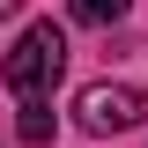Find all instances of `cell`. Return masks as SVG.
Returning <instances> with one entry per match:
<instances>
[{
    "instance_id": "obj_3",
    "label": "cell",
    "mask_w": 148,
    "mask_h": 148,
    "mask_svg": "<svg viewBox=\"0 0 148 148\" xmlns=\"http://www.w3.org/2000/svg\"><path fill=\"white\" fill-rule=\"evenodd\" d=\"M22 141H30V148L52 141V96H30V104H22Z\"/></svg>"
},
{
    "instance_id": "obj_5",
    "label": "cell",
    "mask_w": 148,
    "mask_h": 148,
    "mask_svg": "<svg viewBox=\"0 0 148 148\" xmlns=\"http://www.w3.org/2000/svg\"><path fill=\"white\" fill-rule=\"evenodd\" d=\"M15 8H22V0H0V15H15Z\"/></svg>"
},
{
    "instance_id": "obj_1",
    "label": "cell",
    "mask_w": 148,
    "mask_h": 148,
    "mask_svg": "<svg viewBox=\"0 0 148 148\" xmlns=\"http://www.w3.org/2000/svg\"><path fill=\"white\" fill-rule=\"evenodd\" d=\"M59 74H67V37H59V22H30V30L8 45V59H0V82L30 104V96H52Z\"/></svg>"
},
{
    "instance_id": "obj_2",
    "label": "cell",
    "mask_w": 148,
    "mask_h": 148,
    "mask_svg": "<svg viewBox=\"0 0 148 148\" xmlns=\"http://www.w3.org/2000/svg\"><path fill=\"white\" fill-rule=\"evenodd\" d=\"M74 119H82V133H126V126L148 119V96L133 82H89L82 104H74Z\"/></svg>"
},
{
    "instance_id": "obj_4",
    "label": "cell",
    "mask_w": 148,
    "mask_h": 148,
    "mask_svg": "<svg viewBox=\"0 0 148 148\" xmlns=\"http://www.w3.org/2000/svg\"><path fill=\"white\" fill-rule=\"evenodd\" d=\"M67 8H74V22H96V30H104V22H126L133 0H67Z\"/></svg>"
}]
</instances>
